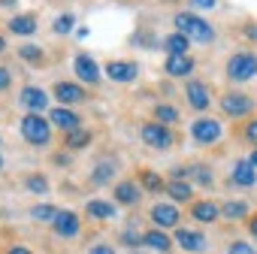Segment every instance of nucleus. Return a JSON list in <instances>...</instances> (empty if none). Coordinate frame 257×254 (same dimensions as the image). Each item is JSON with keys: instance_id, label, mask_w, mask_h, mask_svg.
I'll return each instance as SVG.
<instances>
[{"instance_id": "1", "label": "nucleus", "mask_w": 257, "mask_h": 254, "mask_svg": "<svg viewBox=\"0 0 257 254\" xmlns=\"http://www.w3.org/2000/svg\"><path fill=\"white\" fill-rule=\"evenodd\" d=\"M173 25H176L179 34H185V37L194 40V43H212V40H215L212 25H209L206 19L194 16V13H179V16L173 19Z\"/></svg>"}, {"instance_id": "2", "label": "nucleus", "mask_w": 257, "mask_h": 254, "mask_svg": "<svg viewBox=\"0 0 257 254\" xmlns=\"http://www.w3.org/2000/svg\"><path fill=\"white\" fill-rule=\"evenodd\" d=\"M19 124H22V137L31 146H49V140H52V121H46L43 115L28 112Z\"/></svg>"}, {"instance_id": "3", "label": "nucleus", "mask_w": 257, "mask_h": 254, "mask_svg": "<svg viewBox=\"0 0 257 254\" xmlns=\"http://www.w3.org/2000/svg\"><path fill=\"white\" fill-rule=\"evenodd\" d=\"M227 76L233 82H248L257 76V55L254 52H236L227 61Z\"/></svg>"}, {"instance_id": "4", "label": "nucleus", "mask_w": 257, "mask_h": 254, "mask_svg": "<svg viewBox=\"0 0 257 254\" xmlns=\"http://www.w3.org/2000/svg\"><path fill=\"white\" fill-rule=\"evenodd\" d=\"M143 143L152 146V149H170L173 146V134H170V127L161 124V121H152V124H143V131H140Z\"/></svg>"}, {"instance_id": "5", "label": "nucleus", "mask_w": 257, "mask_h": 254, "mask_svg": "<svg viewBox=\"0 0 257 254\" xmlns=\"http://www.w3.org/2000/svg\"><path fill=\"white\" fill-rule=\"evenodd\" d=\"M221 121H215V118H197L194 124H191V137L197 140V143H203V146H212V143H218L221 140Z\"/></svg>"}, {"instance_id": "6", "label": "nucleus", "mask_w": 257, "mask_h": 254, "mask_svg": "<svg viewBox=\"0 0 257 254\" xmlns=\"http://www.w3.org/2000/svg\"><path fill=\"white\" fill-rule=\"evenodd\" d=\"M221 109H224L230 118H245V115L254 109V100H251L248 94H233V91H230V94L221 97Z\"/></svg>"}, {"instance_id": "7", "label": "nucleus", "mask_w": 257, "mask_h": 254, "mask_svg": "<svg viewBox=\"0 0 257 254\" xmlns=\"http://www.w3.org/2000/svg\"><path fill=\"white\" fill-rule=\"evenodd\" d=\"M19 103H22L28 112H34V115H43V109L49 106V94H46L43 88H37V85H28V88H22V94H19Z\"/></svg>"}, {"instance_id": "8", "label": "nucleus", "mask_w": 257, "mask_h": 254, "mask_svg": "<svg viewBox=\"0 0 257 254\" xmlns=\"http://www.w3.org/2000/svg\"><path fill=\"white\" fill-rule=\"evenodd\" d=\"M73 73L85 82V85H97L100 82V67H97V61L91 58V55H76V61H73Z\"/></svg>"}, {"instance_id": "9", "label": "nucleus", "mask_w": 257, "mask_h": 254, "mask_svg": "<svg viewBox=\"0 0 257 254\" xmlns=\"http://www.w3.org/2000/svg\"><path fill=\"white\" fill-rule=\"evenodd\" d=\"M164 70H167V76L185 79V76H191V73H194V58H191V55H167Z\"/></svg>"}, {"instance_id": "10", "label": "nucleus", "mask_w": 257, "mask_h": 254, "mask_svg": "<svg viewBox=\"0 0 257 254\" xmlns=\"http://www.w3.org/2000/svg\"><path fill=\"white\" fill-rule=\"evenodd\" d=\"M185 94H188V103H191V109H197V112L209 109V103H212V94H209V88H206L203 82H197V79H191V82H188Z\"/></svg>"}, {"instance_id": "11", "label": "nucleus", "mask_w": 257, "mask_h": 254, "mask_svg": "<svg viewBox=\"0 0 257 254\" xmlns=\"http://www.w3.org/2000/svg\"><path fill=\"white\" fill-rule=\"evenodd\" d=\"M106 76H109L112 82H134V79L140 76V67H137L134 61H112V64L106 67Z\"/></svg>"}, {"instance_id": "12", "label": "nucleus", "mask_w": 257, "mask_h": 254, "mask_svg": "<svg viewBox=\"0 0 257 254\" xmlns=\"http://www.w3.org/2000/svg\"><path fill=\"white\" fill-rule=\"evenodd\" d=\"M49 121H52L55 127H61L64 134H73V131H79V115H76L73 109H67V106H58V109H52Z\"/></svg>"}, {"instance_id": "13", "label": "nucleus", "mask_w": 257, "mask_h": 254, "mask_svg": "<svg viewBox=\"0 0 257 254\" xmlns=\"http://www.w3.org/2000/svg\"><path fill=\"white\" fill-rule=\"evenodd\" d=\"M52 227H55V233L58 236H64V239H73L76 233H79V215L76 212H58V218L52 221Z\"/></svg>"}, {"instance_id": "14", "label": "nucleus", "mask_w": 257, "mask_h": 254, "mask_svg": "<svg viewBox=\"0 0 257 254\" xmlns=\"http://www.w3.org/2000/svg\"><path fill=\"white\" fill-rule=\"evenodd\" d=\"M55 97L64 106H73V103H82L85 100V88H79L76 82H58L55 85Z\"/></svg>"}, {"instance_id": "15", "label": "nucleus", "mask_w": 257, "mask_h": 254, "mask_svg": "<svg viewBox=\"0 0 257 254\" xmlns=\"http://www.w3.org/2000/svg\"><path fill=\"white\" fill-rule=\"evenodd\" d=\"M152 221H155L161 230L176 227V224H179V209H176V206H170V203H158V206L152 209Z\"/></svg>"}, {"instance_id": "16", "label": "nucleus", "mask_w": 257, "mask_h": 254, "mask_svg": "<svg viewBox=\"0 0 257 254\" xmlns=\"http://www.w3.org/2000/svg\"><path fill=\"white\" fill-rule=\"evenodd\" d=\"M176 242H179L185 251H191V254H197V251L206 248V236L197 233V230H179V233H176Z\"/></svg>"}, {"instance_id": "17", "label": "nucleus", "mask_w": 257, "mask_h": 254, "mask_svg": "<svg viewBox=\"0 0 257 254\" xmlns=\"http://www.w3.org/2000/svg\"><path fill=\"white\" fill-rule=\"evenodd\" d=\"M191 215L197 218V221H203V224H212V221H218V215H221V209L212 203V200H203V203H194V209H191Z\"/></svg>"}, {"instance_id": "18", "label": "nucleus", "mask_w": 257, "mask_h": 254, "mask_svg": "<svg viewBox=\"0 0 257 254\" xmlns=\"http://www.w3.org/2000/svg\"><path fill=\"white\" fill-rule=\"evenodd\" d=\"M233 182L242 185V188H251V185H254V167H251V161H236V167H233Z\"/></svg>"}, {"instance_id": "19", "label": "nucleus", "mask_w": 257, "mask_h": 254, "mask_svg": "<svg viewBox=\"0 0 257 254\" xmlns=\"http://www.w3.org/2000/svg\"><path fill=\"white\" fill-rule=\"evenodd\" d=\"M137 197H140V188H137L134 182H121V185H115V200H118L121 206H134Z\"/></svg>"}, {"instance_id": "20", "label": "nucleus", "mask_w": 257, "mask_h": 254, "mask_svg": "<svg viewBox=\"0 0 257 254\" xmlns=\"http://www.w3.org/2000/svg\"><path fill=\"white\" fill-rule=\"evenodd\" d=\"M188 37L185 34H170V37H164V49H167V55H188Z\"/></svg>"}, {"instance_id": "21", "label": "nucleus", "mask_w": 257, "mask_h": 254, "mask_svg": "<svg viewBox=\"0 0 257 254\" xmlns=\"http://www.w3.org/2000/svg\"><path fill=\"white\" fill-rule=\"evenodd\" d=\"M167 194H170L173 200H179V203H185V200H191V197H194V191H191V182H188V179H173V182L167 185Z\"/></svg>"}, {"instance_id": "22", "label": "nucleus", "mask_w": 257, "mask_h": 254, "mask_svg": "<svg viewBox=\"0 0 257 254\" xmlns=\"http://www.w3.org/2000/svg\"><path fill=\"white\" fill-rule=\"evenodd\" d=\"M10 31L19 34V37H31V34L37 31V19H34V16H16V19L10 22Z\"/></svg>"}, {"instance_id": "23", "label": "nucleus", "mask_w": 257, "mask_h": 254, "mask_svg": "<svg viewBox=\"0 0 257 254\" xmlns=\"http://www.w3.org/2000/svg\"><path fill=\"white\" fill-rule=\"evenodd\" d=\"M85 212H88L91 218H100V221L115 218V206H112V203H106V200H91V203L85 206Z\"/></svg>"}, {"instance_id": "24", "label": "nucleus", "mask_w": 257, "mask_h": 254, "mask_svg": "<svg viewBox=\"0 0 257 254\" xmlns=\"http://www.w3.org/2000/svg\"><path fill=\"white\" fill-rule=\"evenodd\" d=\"M143 242H146L149 248H155V251H164V254H167V251H170V245H173V242H170V236H167V233H161V230H149V233H143Z\"/></svg>"}, {"instance_id": "25", "label": "nucleus", "mask_w": 257, "mask_h": 254, "mask_svg": "<svg viewBox=\"0 0 257 254\" xmlns=\"http://www.w3.org/2000/svg\"><path fill=\"white\" fill-rule=\"evenodd\" d=\"M91 143V131H73V134H67V149H82V146H88Z\"/></svg>"}, {"instance_id": "26", "label": "nucleus", "mask_w": 257, "mask_h": 254, "mask_svg": "<svg viewBox=\"0 0 257 254\" xmlns=\"http://www.w3.org/2000/svg\"><path fill=\"white\" fill-rule=\"evenodd\" d=\"M155 118H158L161 124H176V121H179V112H176L173 106L161 103V106H155Z\"/></svg>"}, {"instance_id": "27", "label": "nucleus", "mask_w": 257, "mask_h": 254, "mask_svg": "<svg viewBox=\"0 0 257 254\" xmlns=\"http://www.w3.org/2000/svg\"><path fill=\"white\" fill-rule=\"evenodd\" d=\"M188 179H191V182H197V185H203V188H209V185H212V176H209V170H206L203 164L191 167V170H188Z\"/></svg>"}, {"instance_id": "28", "label": "nucleus", "mask_w": 257, "mask_h": 254, "mask_svg": "<svg viewBox=\"0 0 257 254\" xmlns=\"http://www.w3.org/2000/svg\"><path fill=\"white\" fill-rule=\"evenodd\" d=\"M19 55H22V58H25L28 64H37V67H40V64L46 61L43 49H37V46H22V49H19Z\"/></svg>"}, {"instance_id": "29", "label": "nucleus", "mask_w": 257, "mask_h": 254, "mask_svg": "<svg viewBox=\"0 0 257 254\" xmlns=\"http://www.w3.org/2000/svg\"><path fill=\"white\" fill-rule=\"evenodd\" d=\"M31 215H34L37 221H49V224H52V221L58 218V209H52V206H34Z\"/></svg>"}, {"instance_id": "30", "label": "nucleus", "mask_w": 257, "mask_h": 254, "mask_svg": "<svg viewBox=\"0 0 257 254\" xmlns=\"http://www.w3.org/2000/svg\"><path fill=\"white\" fill-rule=\"evenodd\" d=\"M221 212H224L227 218H233V221H236V218H245V215H248V206H245V203H227Z\"/></svg>"}, {"instance_id": "31", "label": "nucleus", "mask_w": 257, "mask_h": 254, "mask_svg": "<svg viewBox=\"0 0 257 254\" xmlns=\"http://www.w3.org/2000/svg\"><path fill=\"white\" fill-rule=\"evenodd\" d=\"M73 25H76V19H73L70 13H67V16H58V19H55V34H70Z\"/></svg>"}, {"instance_id": "32", "label": "nucleus", "mask_w": 257, "mask_h": 254, "mask_svg": "<svg viewBox=\"0 0 257 254\" xmlns=\"http://www.w3.org/2000/svg\"><path fill=\"white\" fill-rule=\"evenodd\" d=\"M109 179H112V164H100V167L94 170V176H91L94 185H103V182H109Z\"/></svg>"}, {"instance_id": "33", "label": "nucleus", "mask_w": 257, "mask_h": 254, "mask_svg": "<svg viewBox=\"0 0 257 254\" xmlns=\"http://www.w3.org/2000/svg\"><path fill=\"white\" fill-rule=\"evenodd\" d=\"M143 188H149V191H161L164 188V182H161V176L158 173H143Z\"/></svg>"}, {"instance_id": "34", "label": "nucleus", "mask_w": 257, "mask_h": 254, "mask_svg": "<svg viewBox=\"0 0 257 254\" xmlns=\"http://www.w3.org/2000/svg\"><path fill=\"white\" fill-rule=\"evenodd\" d=\"M28 188H31L34 194H46V191H49V182H46L43 176H31V179H28Z\"/></svg>"}, {"instance_id": "35", "label": "nucleus", "mask_w": 257, "mask_h": 254, "mask_svg": "<svg viewBox=\"0 0 257 254\" xmlns=\"http://www.w3.org/2000/svg\"><path fill=\"white\" fill-rule=\"evenodd\" d=\"M245 140H248L251 146H257V118H251V121L245 124Z\"/></svg>"}, {"instance_id": "36", "label": "nucleus", "mask_w": 257, "mask_h": 254, "mask_svg": "<svg viewBox=\"0 0 257 254\" xmlns=\"http://www.w3.org/2000/svg\"><path fill=\"white\" fill-rule=\"evenodd\" d=\"M230 254H257V251H254L248 242H233V245H230Z\"/></svg>"}, {"instance_id": "37", "label": "nucleus", "mask_w": 257, "mask_h": 254, "mask_svg": "<svg viewBox=\"0 0 257 254\" xmlns=\"http://www.w3.org/2000/svg\"><path fill=\"white\" fill-rule=\"evenodd\" d=\"M188 4H191L194 10H215L218 0H188Z\"/></svg>"}, {"instance_id": "38", "label": "nucleus", "mask_w": 257, "mask_h": 254, "mask_svg": "<svg viewBox=\"0 0 257 254\" xmlns=\"http://www.w3.org/2000/svg\"><path fill=\"white\" fill-rule=\"evenodd\" d=\"M13 85V76H10V70L7 67H0V91H7Z\"/></svg>"}, {"instance_id": "39", "label": "nucleus", "mask_w": 257, "mask_h": 254, "mask_svg": "<svg viewBox=\"0 0 257 254\" xmlns=\"http://www.w3.org/2000/svg\"><path fill=\"white\" fill-rule=\"evenodd\" d=\"M91 254H115V251H112L109 245H94V248H91Z\"/></svg>"}, {"instance_id": "40", "label": "nucleus", "mask_w": 257, "mask_h": 254, "mask_svg": "<svg viewBox=\"0 0 257 254\" xmlns=\"http://www.w3.org/2000/svg\"><path fill=\"white\" fill-rule=\"evenodd\" d=\"M10 254H31V251H28V248H22V245H13V248H10Z\"/></svg>"}, {"instance_id": "41", "label": "nucleus", "mask_w": 257, "mask_h": 254, "mask_svg": "<svg viewBox=\"0 0 257 254\" xmlns=\"http://www.w3.org/2000/svg\"><path fill=\"white\" fill-rule=\"evenodd\" d=\"M245 34H248L251 40H257V25H248V31H245Z\"/></svg>"}, {"instance_id": "42", "label": "nucleus", "mask_w": 257, "mask_h": 254, "mask_svg": "<svg viewBox=\"0 0 257 254\" xmlns=\"http://www.w3.org/2000/svg\"><path fill=\"white\" fill-rule=\"evenodd\" d=\"M248 161H251V167H254V170H257V149H254V152H251V158H248Z\"/></svg>"}, {"instance_id": "43", "label": "nucleus", "mask_w": 257, "mask_h": 254, "mask_svg": "<svg viewBox=\"0 0 257 254\" xmlns=\"http://www.w3.org/2000/svg\"><path fill=\"white\" fill-rule=\"evenodd\" d=\"M248 227H251V233L257 236V218H251V224H248Z\"/></svg>"}, {"instance_id": "44", "label": "nucleus", "mask_w": 257, "mask_h": 254, "mask_svg": "<svg viewBox=\"0 0 257 254\" xmlns=\"http://www.w3.org/2000/svg\"><path fill=\"white\" fill-rule=\"evenodd\" d=\"M0 52H7V40L4 37H0Z\"/></svg>"}, {"instance_id": "45", "label": "nucleus", "mask_w": 257, "mask_h": 254, "mask_svg": "<svg viewBox=\"0 0 257 254\" xmlns=\"http://www.w3.org/2000/svg\"><path fill=\"white\" fill-rule=\"evenodd\" d=\"M0 7H13V0H0Z\"/></svg>"}, {"instance_id": "46", "label": "nucleus", "mask_w": 257, "mask_h": 254, "mask_svg": "<svg viewBox=\"0 0 257 254\" xmlns=\"http://www.w3.org/2000/svg\"><path fill=\"white\" fill-rule=\"evenodd\" d=\"M0 170H4V158H0Z\"/></svg>"}]
</instances>
